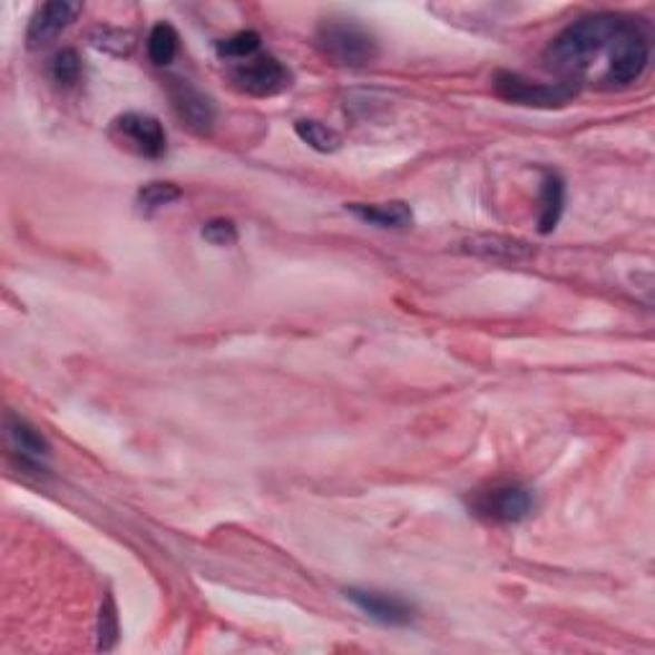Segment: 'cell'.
<instances>
[{"label": "cell", "instance_id": "obj_1", "mask_svg": "<svg viewBox=\"0 0 655 655\" xmlns=\"http://www.w3.org/2000/svg\"><path fill=\"white\" fill-rule=\"evenodd\" d=\"M623 21L617 13H594L571 23L548 45L542 55L546 67L564 77H581L592 59L609 47Z\"/></svg>", "mask_w": 655, "mask_h": 655}, {"label": "cell", "instance_id": "obj_2", "mask_svg": "<svg viewBox=\"0 0 655 655\" xmlns=\"http://www.w3.org/2000/svg\"><path fill=\"white\" fill-rule=\"evenodd\" d=\"M315 45L328 62L339 67H366L379 57L377 37L359 21H323L315 29Z\"/></svg>", "mask_w": 655, "mask_h": 655}, {"label": "cell", "instance_id": "obj_3", "mask_svg": "<svg viewBox=\"0 0 655 655\" xmlns=\"http://www.w3.org/2000/svg\"><path fill=\"white\" fill-rule=\"evenodd\" d=\"M581 90V77H564L558 82H530L515 72L495 75V92L507 102L525 108H561Z\"/></svg>", "mask_w": 655, "mask_h": 655}, {"label": "cell", "instance_id": "obj_4", "mask_svg": "<svg viewBox=\"0 0 655 655\" xmlns=\"http://www.w3.org/2000/svg\"><path fill=\"white\" fill-rule=\"evenodd\" d=\"M609 67L605 75V82L609 85H633L648 70L651 62V41L641 26L633 19H625L615 39L609 41Z\"/></svg>", "mask_w": 655, "mask_h": 655}, {"label": "cell", "instance_id": "obj_5", "mask_svg": "<svg viewBox=\"0 0 655 655\" xmlns=\"http://www.w3.org/2000/svg\"><path fill=\"white\" fill-rule=\"evenodd\" d=\"M110 136L118 141V146L146 159H159L167 151V134H164L159 118L149 114L131 110V114L118 116L110 126Z\"/></svg>", "mask_w": 655, "mask_h": 655}, {"label": "cell", "instance_id": "obj_6", "mask_svg": "<svg viewBox=\"0 0 655 655\" xmlns=\"http://www.w3.org/2000/svg\"><path fill=\"white\" fill-rule=\"evenodd\" d=\"M231 82H234L236 90L254 95V98H272V95H280L290 88L292 72L280 59L262 55L236 65L231 70Z\"/></svg>", "mask_w": 655, "mask_h": 655}, {"label": "cell", "instance_id": "obj_7", "mask_svg": "<svg viewBox=\"0 0 655 655\" xmlns=\"http://www.w3.org/2000/svg\"><path fill=\"white\" fill-rule=\"evenodd\" d=\"M473 510L477 515L487 517L495 522H522L528 520L536 510V497L522 485H502L473 499Z\"/></svg>", "mask_w": 655, "mask_h": 655}, {"label": "cell", "instance_id": "obj_8", "mask_svg": "<svg viewBox=\"0 0 655 655\" xmlns=\"http://www.w3.org/2000/svg\"><path fill=\"white\" fill-rule=\"evenodd\" d=\"M172 108H175L177 118L195 134H211L215 126V102L211 95H205L201 88H195L193 82L172 77L167 85Z\"/></svg>", "mask_w": 655, "mask_h": 655}, {"label": "cell", "instance_id": "obj_9", "mask_svg": "<svg viewBox=\"0 0 655 655\" xmlns=\"http://www.w3.org/2000/svg\"><path fill=\"white\" fill-rule=\"evenodd\" d=\"M343 594H346V599L353 607L361 609L369 619H374V623L384 627H408L412 625V619H416V607H412L408 599L398 597V594L359 589V586H351V589Z\"/></svg>", "mask_w": 655, "mask_h": 655}, {"label": "cell", "instance_id": "obj_10", "mask_svg": "<svg viewBox=\"0 0 655 655\" xmlns=\"http://www.w3.org/2000/svg\"><path fill=\"white\" fill-rule=\"evenodd\" d=\"M80 11L82 6L70 3V0H55V3H45L37 8V13L29 21V29H26V47L41 49L51 45L59 33L70 29Z\"/></svg>", "mask_w": 655, "mask_h": 655}, {"label": "cell", "instance_id": "obj_11", "mask_svg": "<svg viewBox=\"0 0 655 655\" xmlns=\"http://www.w3.org/2000/svg\"><path fill=\"white\" fill-rule=\"evenodd\" d=\"M463 252L485 258V262L491 264H520L536 256V248H532L528 241L499 234L471 236L463 241Z\"/></svg>", "mask_w": 655, "mask_h": 655}, {"label": "cell", "instance_id": "obj_12", "mask_svg": "<svg viewBox=\"0 0 655 655\" xmlns=\"http://www.w3.org/2000/svg\"><path fill=\"white\" fill-rule=\"evenodd\" d=\"M6 430H8V438H11L13 451H19L21 461L29 463V467H39L41 461H47L51 456L49 441L39 433L37 428L31 426L29 420H23L19 416H13V412H8Z\"/></svg>", "mask_w": 655, "mask_h": 655}, {"label": "cell", "instance_id": "obj_13", "mask_svg": "<svg viewBox=\"0 0 655 655\" xmlns=\"http://www.w3.org/2000/svg\"><path fill=\"white\" fill-rule=\"evenodd\" d=\"M349 211L356 215L359 221H364V223H369V226H377V228L402 231V228L412 226V208L402 201L377 203V205L353 203V205H349Z\"/></svg>", "mask_w": 655, "mask_h": 655}, {"label": "cell", "instance_id": "obj_14", "mask_svg": "<svg viewBox=\"0 0 655 655\" xmlns=\"http://www.w3.org/2000/svg\"><path fill=\"white\" fill-rule=\"evenodd\" d=\"M566 205V183L558 172H546L540 185V218L538 231L540 234H554L558 223H561Z\"/></svg>", "mask_w": 655, "mask_h": 655}, {"label": "cell", "instance_id": "obj_15", "mask_svg": "<svg viewBox=\"0 0 655 655\" xmlns=\"http://www.w3.org/2000/svg\"><path fill=\"white\" fill-rule=\"evenodd\" d=\"M146 49H149V59L157 67H169L175 62L179 51V33L172 23H157L149 33V41H146Z\"/></svg>", "mask_w": 655, "mask_h": 655}, {"label": "cell", "instance_id": "obj_16", "mask_svg": "<svg viewBox=\"0 0 655 655\" xmlns=\"http://www.w3.org/2000/svg\"><path fill=\"white\" fill-rule=\"evenodd\" d=\"M295 134L300 136V141L307 144L310 149L321 151V154H333L341 149V136L333 131V128L323 126L321 120H297L295 124Z\"/></svg>", "mask_w": 655, "mask_h": 655}, {"label": "cell", "instance_id": "obj_17", "mask_svg": "<svg viewBox=\"0 0 655 655\" xmlns=\"http://www.w3.org/2000/svg\"><path fill=\"white\" fill-rule=\"evenodd\" d=\"M90 45L106 51V55L128 57L136 47V37L131 31L114 29V26H98V29L90 31Z\"/></svg>", "mask_w": 655, "mask_h": 655}, {"label": "cell", "instance_id": "obj_18", "mask_svg": "<svg viewBox=\"0 0 655 655\" xmlns=\"http://www.w3.org/2000/svg\"><path fill=\"white\" fill-rule=\"evenodd\" d=\"M179 197H183V189L172 183H149L139 189V195H136V205H139L141 213H157L162 208H167V205L177 203Z\"/></svg>", "mask_w": 655, "mask_h": 655}, {"label": "cell", "instance_id": "obj_19", "mask_svg": "<svg viewBox=\"0 0 655 655\" xmlns=\"http://www.w3.org/2000/svg\"><path fill=\"white\" fill-rule=\"evenodd\" d=\"M80 72H82V62L75 49H62L51 57L49 77L51 82L59 85V88H72V85L80 80Z\"/></svg>", "mask_w": 655, "mask_h": 655}, {"label": "cell", "instance_id": "obj_20", "mask_svg": "<svg viewBox=\"0 0 655 655\" xmlns=\"http://www.w3.org/2000/svg\"><path fill=\"white\" fill-rule=\"evenodd\" d=\"M258 47H262V37L256 31H238L234 37L218 41L215 51L221 59H252Z\"/></svg>", "mask_w": 655, "mask_h": 655}, {"label": "cell", "instance_id": "obj_21", "mask_svg": "<svg viewBox=\"0 0 655 655\" xmlns=\"http://www.w3.org/2000/svg\"><path fill=\"white\" fill-rule=\"evenodd\" d=\"M118 641V609L114 597H106L98 615V648L114 651Z\"/></svg>", "mask_w": 655, "mask_h": 655}, {"label": "cell", "instance_id": "obj_22", "mask_svg": "<svg viewBox=\"0 0 655 655\" xmlns=\"http://www.w3.org/2000/svg\"><path fill=\"white\" fill-rule=\"evenodd\" d=\"M201 234L213 246H231V244H236V241H238L236 226L231 221H226V218H213V221H208L203 226Z\"/></svg>", "mask_w": 655, "mask_h": 655}]
</instances>
